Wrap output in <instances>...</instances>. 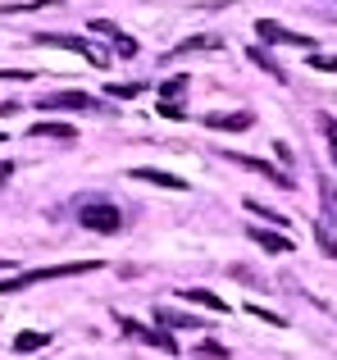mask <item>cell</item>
Wrapping results in <instances>:
<instances>
[{
	"label": "cell",
	"instance_id": "cell-1",
	"mask_svg": "<svg viewBox=\"0 0 337 360\" xmlns=\"http://www.w3.org/2000/svg\"><path fill=\"white\" fill-rule=\"evenodd\" d=\"M73 219L91 233H105V238H114V233L124 229V210H119L114 201H105V196H78V201H73Z\"/></svg>",
	"mask_w": 337,
	"mask_h": 360
},
{
	"label": "cell",
	"instance_id": "cell-2",
	"mask_svg": "<svg viewBox=\"0 0 337 360\" xmlns=\"http://www.w3.org/2000/svg\"><path fill=\"white\" fill-rule=\"evenodd\" d=\"M100 260H73V264H46V269H23L14 278H0V297L5 292H23L32 283H51V278H69V274H96Z\"/></svg>",
	"mask_w": 337,
	"mask_h": 360
},
{
	"label": "cell",
	"instance_id": "cell-3",
	"mask_svg": "<svg viewBox=\"0 0 337 360\" xmlns=\"http://www.w3.org/2000/svg\"><path fill=\"white\" fill-rule=\"evenodd\" d=\"M315 242L324 255L337 260V183L319 178V219H315Z\"/></svg>",
	"mask_w": 337,
	"mask_h": 360
},
{
	"label": "cell",
	"instance_id": "cell-4",
	"mask_svg": "<svg viewBox=\"0 0 337 360\" xmlns=\"http://www.w3.org/2000/svg\"><path fill=\"white\" fill-rule=\"evenodd\" d=\"M37 46H55V51H73V55H82V60H91L96 69H110V55L105 51H96V46L87 41V37H64V32H37L32 37Z\"/></svg>",
	"mask_w": 337,
	"mask_h": 360
},
{
	"label": "cell",
	"instance_id": "cell-5",
	"mask_svg": "<svg viewBox=\"0 0 337 360\" xmlns=\"http://www.w3.org/2000/svg\"><path fill=\"white\" fill-rule=\"evenodd\" d=\"M37 110H82V115H110V101L87 96V91H51L37 101Z\"/></svg>",
	"mask_w": 337,
	"mask_h": 360
},
{
	"label": "cell",
	"instance_id": "cell-6",
	"mask_svg": "<svg viewBox=\"0 0 337 360\" xmlns=\"http://www.w3.org/2000/svg\"><path fill=\"white\" fill-rule=\"evenodd\" d=\"M256 37H260V46H301V51H315V37L292 32V27L274 23V18H260V23H256Z\"/></svg>",
	"mask_w": 337,
	"mask_h": 360
},
{
	"label": "cell",
	"instance_id": "cell-7",
	"mask_svg": "<svg viewBox=\"0 0 337 360\" xmlns=\"http://www.w3.org/2000/svg\"><path fill=\"white\" fill-rule=\"evenodd\" d=\"M114 319H119V328H124L128 338H137V342H146V347H160V352L178 356V333H164V328H146V324H137V319H128V315H114Z\"/></svg>",
	"mask_w": 337,
	"mask_h": 360
},
{
	"label": "cell",
	"instance_id": "cell-8",
	"mask_svg": "<svg viewBox=\"0 0 337 360\" xmlns=\"http://www.w3.org/2000/svg\"><path fill=\"white\" fill-rule=\"evenodd\" d=\"M223 155L232 160V165H242V169H251V174H260L265 183H274V187H296L292 178H287V169H278V165H269V160H256V155H242V150H223Z\"/></svg>",
	"mask_w": 337,
	"mask_h": 360
},
{
	"label": "cell",
	"instance_id": "cell-9",
	"mask_svg": "<svg viewBox=\"0 0 337 360\" xmlns=\"http://www.w3.org/2000/svg\"><path fill=\"white\" fill-rule=\"evenodd\" d=\"M91 32L110 37V46H114V55H124V60H133L137 55V37H128L119 23H110V18H91Z\"/></svg>",
	"mask_w": 337,
	"mask_h": 360
},
{
	"label": "cell",
	"instance_id": "cell-10",
	"mask_svg": "<svg viewBox=\"0 0 337 360\" xmlns=\"http://www.w3.org/2000/svg\"><path fill=\"white\" fill-rule=\"evenodd\" d=\"M133 183H155V187H164V192H187V178H178V174H168V169H133Z\"/></svg>",
	"mask_w": 337,
	"mask_h": 360
},
{
	"label": "cell",
	"instance_id": "cell-11",
	"mask_svg": "<svg viewBox=\"0 0 337 360\" xmlns=\"http://www.w3.org/2000/svg\"><path fill=\"white\" fill-rule=\"evenodd\" d=\"M251 123H256V115H251V110H232V115H205V128H214V132H246Z\"/></svg>",
	"mask_w": 337,
	"mask_h": 360
},
{
	"label": "cell",
	"instance_id": "cell-12",
	"mask_svg": "<svg viewBox=\"0 0 337 360\" xmlns=\"http://www.w3.org/2000/svg\"><path fill=\"white\" fill-rule=\"evenodd\" d=\"M196 51H223V37H210V32H201V37H187V41H178L173 51L164 55V60H178V55H196Z\"/></svg>",
	"mask_w": 337,
	"mask_h": 360
},
{
	"label": "cell",
	"instance_id": "cell-13",
	"mask_svg": "<svg viewBox=\"0 0 337 360\" xmlns=\"http://www.w3.org/2000/svg\"><path fill=\"white\" fill-rule=\"evenodd\" d=\"M27 137H51V141H78V128H73V123H55V119H46V123H32V128H27Z\"/></svg>",
	"mask_w": 337,
	"mask_h": 360
},
{
	"label": "cell",
	"instance_id": "cell-14",
	"mask_svg": "<svg viewBox=\"0 0 337 360\" xmlns=\"http://www.w3.org/2000/svg\"><path fill=\"white\" fill-rule=\"evenodd\" d=\"M246 60L256 64V69H265V73H269L274 82H287V69H283V64L274 60V55H269V46H246Z\"/></svg>",
	"mask_w": 337,
	"mask_h": 360
},
{
	"label": "cell",
	"instance_id": "cell-15",
	"mask_svg": "<svg viewBox=\"0 0 337 360\" xmlns=\"http://www.w3.org/2000/svg\"><path fill=\"white\" fill-rule=\"evenodd\" d=\"M246 233H251V242L265 246V251H274V255H292V238H283V233H274V229H246Z\"/></svg>",
	"mask_w": 337,
	"mask_h": 360
},
{
	"label": "cell",
	"instance_id": "cell-16",
	"mask_svg": "<svg viewBox=\"0 0 337 360\" xmlns=\"http://www.w3.org/2000/svg\"><path fill=\"white\" fill-rule=\"evenodd\" d=\"M178 297H183V301H196V306L214 310V315H223V310H228V301L214 297V292H205V288H187V292H178Z\"/></svg>",
	"mask_w": 337,
	"mask_h": 360
},
{
	"label": "cell",
	"instance_id": "cell-17",
	"mask_svg": "<svg viewBox=\"0 0 337 360\" xmlns=\"http://www.w3.org/2000/svg\"><path fill=\"white\" fill-rule=\"evenodd\" d=\"M155 319H160L164 328H205L201 319H192V315H178V310H168V306H160V310H155Z\"/></svg>",
	"mask_w": 337,
	"mask_h": 360
},
{
	"label": "cell",
	"instance_id": "cell-18",
	"mask_svg": "<svg viewBox=\"0 0 337 360\" xmlns=\"http://www.w3.org/2000/svg\"><path fill=\"white\" fill-rule=\"evenodd\" d=\"M46 342H51V333H18L14 338V352H41Z\"/></svg>",
	"mask_w": 337,
	"mask_h": 360
},
{
	"label": "cell",
	"instance_id": "cell-19",
	"mask_svg": "<svg viewBox=\"0 0 337 360\" xmlns=\"http://www.w3.org/2000/svg\"><path fill=\"white\" fill-rule=\"evenodd\" d=\"M246 210L256 214V219H269L274 229H287V219H283V214H278V210H269V205H260V201H251V196H246Z\"/></svg>",
	"mask_w": 337,
	"mask_h": 360
},
{
	"label": "cell",
	"instance_id": "cell-20",
	"mask_svg": "<svg viewBox=\"0 0 337 360\" xmlns=\"http://www.w3.org/2000/svg\"><path fill=\"white\" fill-rule=\"evenodd\" d=\"M196 356H201V360H228V347H219V342H210V338H201V342H196Z\"/></svg>",
	"mask_w": 337,
	"mask_h": 360
},
{
	"label": "cell",
	"instance_id": "cell-21",
	"mask_svg": "<svg viewBox=\"0 0 337 360\" xmlns=\"http://www.w3.org/2000/svg\"><path fill=\"white\" fill-rule=\"evenodd\" d=\"M183 91H187V73H178V78H164L160 96H164V101H183Z\"/></svg>",
	"mask_w": 337,
	"mask_h": 360
},
{
	"label": "cell",
	"instance_id": "cell-22",
	"mask_svg": "<svg viewBox=\"0 0 337 360\" xmlns=\"http://www.w3.org/2000/svg\"><path fill=\"white\" fill-rule=\"evenodd\" d=\"M319 128H324V137H329V155H333V165H337V119H333V115H324V119H319Z\"/></svg>",
	"mask_w": 337,
	"mask_h": 360
},
{
	"label": "cell",
	"instance_id": "cell-23",
	"mask_svg": "<svg viewBox=\"0 0 337 360\" xmlns=\"http://www.w3.org/2000/svg\"><path fill=\"white\" fill-rule=\"evenodd\" d=\"M246 310H251L256 319H265V324H274V328H287V319H283V315H274L269 306H251V301H246Z\"/></svg>",
	"mask_w": 337,
	"mask_h": 360
},
{
	"label": "cell",
	"instance_id": "cell-24",
	"mask_svg": "<svg viewBox=\"0 0 337 360\" xmlns=\"http://www.w3.org/2000/svg\"><path fill=\"white\" fill-rule=\"evenodd\" d=\"M310 69H319V73H337V55H319V51H310Z\"/></svg>",
	"mask_w": 337,
	"mask_h": 360
},
{
	"label": "cell",
	"instance_id": "cell-25",
	"mask_svg": "<svg viewBox=\"0 0 337 360\" xmlns=\"http://www.w3.org/2000/svg\"><path fill=\"white\" fill-rule=\"evenodd\" d=\"M137 91H142V82H114V87H110V96H114V101H133Z\"/></svg>",
	"mask_w": 337,
	"mask_h": 360
},
{
	"label": "cell",
	"instance_id": "cell-26",
	"mask_svg": "<svg viewBox=\"0 0 337 360\" xmlns=\"http://www.w3.org/2000/svg\"><path fill=\"white\" fill-rule=\"evenodd\" d=\"M160 115H164V119H178V123H183V119H187V110H183V101H160Z\"/></svg>",
	"mask_w": 337,
	"mask_h": 360
},
{
	"label": "cell",
	"instance_id": "cell-27",
	"mask_svg": "<svg viewBox=\"0 0 337 360\" xmlns=\"http://www.w3.org/2000/svg\"><path fill=\"white\" fill-rule=\"evenodd\" d=\"M274 155L283 160V165H292V150H287V141H274Z\"/></svg>",
	"mask_w": 337,
	"mask_h": 360
},
{
	"label": "cell",
	"instance_id": "cell-28",
	"mask_svg": "<svg viewBox=\"0 0 337 360\" xmlns=\"http://www.w3.org/2000/svg\"><path fill=\"white\" fill-rule=\"evenodd\" d=\"M232 278H242V283H260V278H256V274H251V269H246V264H237V269H232Z\"/></svg>",
	"mask_w": 337,
	"mask_h": 360
},
{
	"label": "cell",
	"instance_id": "cell-29",
	"mask_svg": "<svg viewBox=\"0 0 337 360\" xmlns=\"http://www.w3.org/2000/svg\"><path fill=\"white\" fill-rule=\"evenodd\" d=\"M18 110H23V105H14V101H5V105H0V119H9V115H18Z\"/></svg>",
	"mask_w": 337,
	"mask_h": 360
},
{
	"label": "cell",
	"instance_id": "cell-30",
	"mask_svg": "<svg viewBox=\"0 0 337 360\" xmlns=\"http://www.w3.org/2000/svg\"><path fill=\"white\" fill-rule=\"evenodd\" d=\"M14 174V165H9V160H0V187H5V178Z\"/></svg>",
	"mask_w": 337,
	"mask_h": 360
}]
</instances>
